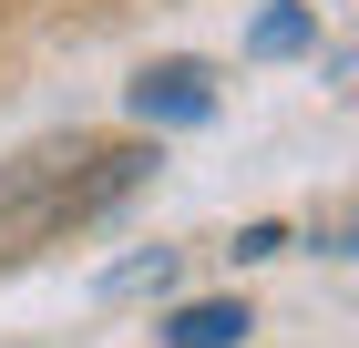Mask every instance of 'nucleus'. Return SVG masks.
<instances>
[{
    "instance_id": "1",
    "label": "nucleus",
    "mask_w": 359,
    "mask_h": 348,
    "mask_svg": "<svg viewBox=\"0 0 359 348\" xmlns=\"http://www.w3.org/2000/svg\"><path fill=\"white\" fill-rule=\"evenodd\" d=\"M123 113L154 123V134H165V123H216V82L195 72V62H165V72H144L134 92H123Z\"/></svg>"
},
{
    "instance_id": "2",
    "label": "nucleus",
    "mask_w": 359,
    "mask_h": 348,
    "mask_svg": "<svg viewBox=\"0 0 359 348\" xmlns=\"http://www.w3.org/2000/svg\"><path fill=\"white\" fill-rule=\"evenodd\" d=\"M247 328H257L247 297H195L165 318V348H247Z\"/></svg>"
},
{
    "instance_id": "3",
    "label": "nucleus",
    "mask_w": 359,
    "mask_h": 348,
    "mask_svg": "<svg viewBox=\"0 0 359 348\" xmlns=\"http://www.w3.org/2000/svg\"><path fill=\"white\" fill-rule=\"evenodd\" d=\"M298 52H318V11L308 0H267L247 21V62H298Z\"/></svg>"
},
{
    "instance_id": "4",
    "label": "nucleus",
    "mask_w": 359,
    "mask_h": 348,
    "mask_svg": "<svg viewBox=\"0 0 359 348\" xmlns=\"http://www.w3.org/2000/svg\"><path fill=\"white\" fill-rule=\"evenodd\" d=\"M144 287H175V246H134L123 267H103V297H144Z\"/></svg>"
},
{
    "instance_id": "5",
    "label": "nucleus",
    "mask_w": 359,
    "mask_h": 348,
    "mask_svg": "<svg viewBox=\"0 0 359 348\" xmlns=\"http://www.w3.org/2000/svg\"><path fill=\"white\" fill-rule=\"evenodd\" d=\"M277 246H287V225H247V236L226 246V256H236V267H257V256H277Z\"/></svg>"
}]
</instances>
